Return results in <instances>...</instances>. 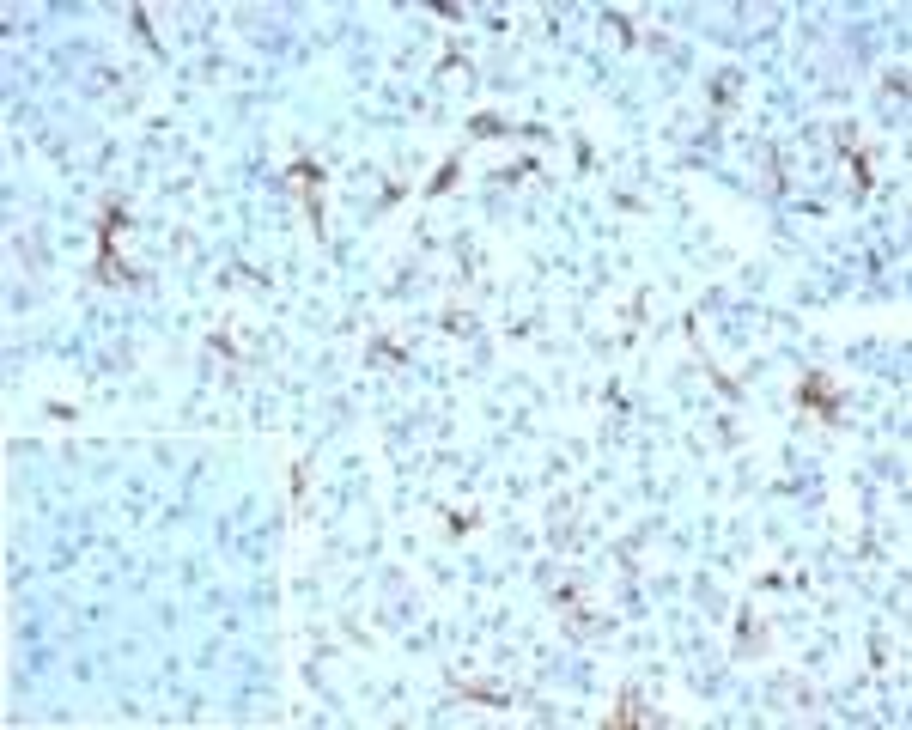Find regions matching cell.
I'll use <instances>...</instances> for the list:
<instances>
[{
    "mask_svg": "<svg viewBox=\"0 0 912 730\" xmlns=\"http://www.w3.org/2000/svg\"><path fill=\"white\" fill-rule=\"evenodd\" d=\"M797 402H803V408H815L821 420H833V414H840V402H833V384H827L821 372H815V378H803V390H797Z\"/></svg>",
    "mask_w": 912,
    "mask_h": 730,
    "instance_id": "cell-1",
    "label": "cell"
}]
</instances>
